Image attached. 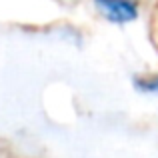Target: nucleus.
Segmentation results:
<instances>
[{
  "mask_svg": "<svg viewBox=\"0 0 158 158\" xmlns=\"http://www.w3.org/2000/svg\"><path fill=\"white\" fill-rule=\"evenodd\" d=\"M134 86L140 90V92L154 94V92H158V76H152V78H136Z\"/></svg>",
  "mask_w": 158,
  "mask_h": 158,
  "instance_id": "obj_2",
  "label": "nucleus"
},
{
  "mask_svg": "<svg viewBox=\"0 0 158 158\" xmlns=\"http://www.w3.org/2000/svg\"><path fill=\"white\" fill-rule=\"evenodd\" d=\"M94 6L102 18L112 24H130L140 12L136 0H94Z\"/></svg>",
  "mask_w": 158,
  "mask_h": 158,
  "instance_id": "obj_1",
  "label": "nucleus"
}]
</instances>
